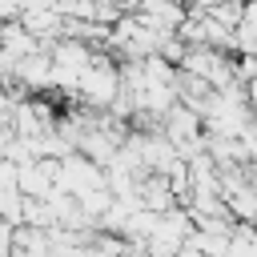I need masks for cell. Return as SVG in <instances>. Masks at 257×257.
<instances>
[{"mask_svg": "<svg viewBox=\"0 0 257 257\" xmlns=\"http://www.w3.org/2000/svg\"><path fill=\"white\" fill-rule=\"evenodd\" d=\"M12 8H16V0H0V16H8Z\"/></svg>", "mask_w": 257, "mask_h": 257, "instance_id": "1", "label": "cell"}]
</instances>
